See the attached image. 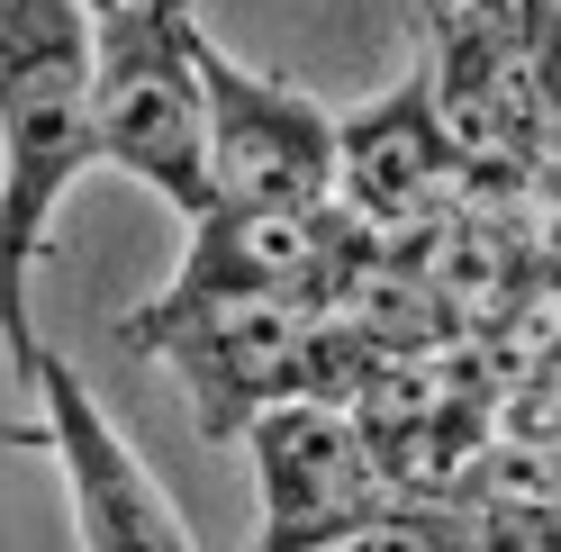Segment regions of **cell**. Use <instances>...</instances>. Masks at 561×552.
I'll return each instance as SVG.
<instances>
[{
  "label": "cell",
  "mask_w": 561,
  "mask_h": 552,
  "mask_svg": "<svg viewBox=\"0 0 561 552\" xmlns=\"http://www.w3.org/2000/svg\"><path fill=\"white\" fill-rule=\"evenodd\" d=\"M91 0H0V344L10 371L37 344L27 281L46 263L55 199L91 172Z\"/></svg>",
  "instance_id": "6da1fadb"
},
{
  "label": "cell",
  "mask_w": 561,
  "mask_h": 552,
  "mask_svg": "<svg viewBox=\"0 0 561 552\" xmlns=\"http://www.w3.org/2000/svg\"><path fill=\"white\" fill-rule=\"evenodd\" d=\"M118 344L154 354L191 390V426L208 444H236L272 399H344L371 363H390L335 308H299V299H208L182 318L118 326Z\"/></svg>",
  "instance_id": "7a4b0ae2"
},
{
  "label": "cell",
  "mask_w": 561,
  "mask_h": 552,
  "mask_svg": "<svg viewBox=\"0 0 561 552\" xmlns=\"http://www.w3.org/2000/svg\"><path fill=\"white\" fill-rule=\"evenodd\" d=\"M199 0H91V163L146 182L163 209H208Z\"/></svg>",
  "instance_id": "3957f363"
},
{
  "label": "cell",
  "mask_w": 561,
  "mask_h": 552,
  "mask_svg": "<svg viewBox=\"0 0 561 552\" xmlns=\"http://www.w3.org/2000/svg\"><path fill=\"white\" fill-rule=\"evenodd\" d=\"M416 37H426L416 73L471 172L552 182V0H416Z\"/></svg>",
  "instance_id": "277c9868"
},
{
  "label": "cell",
  "mask_w": 561,
  "mask_h": 552,
  "mask_svg": "<svg viewBox=\"0 0 561 552\" xmlns=\"http://www.w3.org/2000/svg\"><path fill=\"white\" fill-rule=\"evenodd\" d=\"M236 444H254L263 552H344V543H471V526L435 498H399L371 471L344 399H272Z\"/></svg>",
  "instance_id": "5b68a950"
},
{
  "label": "cell",
  "mask_w": 561,
  "mask_h": 552,
  "mask_svg": "<svg viewBox=\"0 0 561 552\" xmlns=\"http://www.w3.org/2000/svg\"><path fill=\"white\" fill-rule=\"evenodd\" d=\"M380 235L318 199V209H244V199H208L191 209V245H182V272L127 308L118 326H146V318H182V308H208V299H299V308H327L344 281L363 272V254Z\"/></svg>",
  "instance_id": "8992f818"
},
{
  "label": "cell",
  "mask_w": 561,
  "mask_h": 552,
  "mask_svg": "<svg viewBox=\"0 0 561 552\" xmlns=\"http://www.w3.org/2000/svg\"><path fill=\"white\" fill-rule=\"evenodd\" d=\"M19 381L37 390L46 417L19 444H46L64 471V498H73V534L91 552H199V534L182 526V507L163 498V480L146 471V453L118 435V417L82 390V371L55 354V344H27Z\"/></svg>",
  "instance_id": "52a82bcc"
},
{
  "label": "cell",
  "mask_w": 561,
  "mask_h": 552,
  "mask_svg": "<svg viewBox=\"0 0 561 552\" xmlns=\"http://www.w3.org/2000/svg\"><path fill=\"white\" fill-rule=\"evenodd\" d=\"M199 127H208V199L244 209H318L335 199V110L299 82L254 73L199 37Z\"/></svg>",
  "instance_id": "ba28073f"
},
{
  "label": "cell",
  "mask_w": 561,
  "mask_h": 552,
  "mask_svg": "<svg viewBox=\"0 0 561 552\" xmlns=\"http://www.w3.org/2000/svg\"><path fill=\"white\" fill-rule=\"evenodd\" d=\"M462 191H471V154L453 146L426 73H408L380 100L335 118V209H354L371 235L426 218V209H444Z\"/></svg>",
  "instance_id": "9c48e42d"
}]
</instances>
